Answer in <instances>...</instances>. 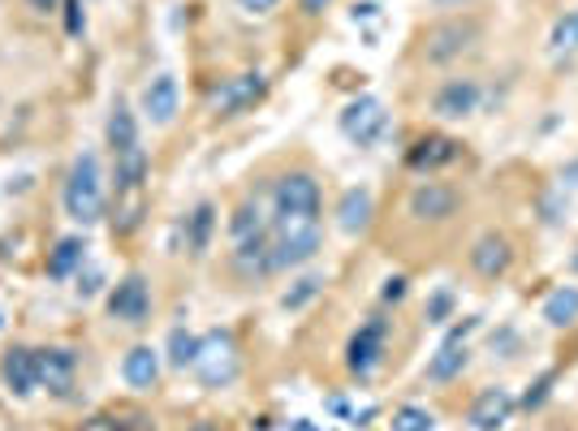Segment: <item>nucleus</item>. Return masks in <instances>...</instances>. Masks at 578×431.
Returning a JSON list of instances; mask_svg holds the SVG:
<instances>
[{
  "label": "nucleus",
  "instance_id": "f3484780",
  "mask_svg": "<svg viewBox=\"0 0 578 431\" xmlns=\"http://www.w3.org/2000/svg\"><path fill=\"white\" fill-rule=\"evenodd\" d=\"M182 108V91H177V78L173 74H156L147 87H143V112L151 125H169Z\"/></svg>",
  "mask_w": 578,
  "mask_h": 431
},
{
  "label": "nucleus",
  "instance_id": "b1692460",
  "mask_svg": "<svg viewBox=\"0 0 578 431\" xmlns=\"http://www.w3.org/2000/svg\"><path fill=\"white\" fill-rule=\"evenodd\" d=\"M466 362H470L466 341H441V349H436L432 362H428V380H432V384H450V380L463 375Z\"/></svg>",
  "mask_w": 578,
  "mask_h": 431
},
{
  "label": "nucleus",
  "instance_id": "e433bc0d",
  "mask_svg": "<svg viewBox=\"0 0 578 431\" xmlns=\"http://www.w3.org/2000/svg\"><path fill=\"white\" fill-rule=\"evenodd\" d=\"M100 285H104V272H100V268H87V272H78V298H91V294H100Z\"/></svg>",
  "mask_w": 578,
  "mask_h": 431
},
{
  "label": "nucleus",
  "instance_id": "6e6552de",
  "mask_svg": "<svg viewBox=\"0 0 578 431\" xmlns=\"http://www.w3.org/2000/svg\"><path fill=\"white\" fill-rule=\"evenodd\" d=\"M268 96V78L259 70H242V74H230L212 87V112L217 116H242Z\"/></svg>",
  "mask_w": 578,
  "mask_h": 431
},
{
  "label": "nucleus",
  "instance_id": "c85d7f7f",
  "mask_svg": "<svg viewBox=\"0 0 578 431\" xmlns=\"http://www.w3.org/2000/svg\"><path fill=\"white\" fill-rule=\"evenodd\" d=\"M268 224H263V208H259V199H246V204H237L230 216V237L233 242H242V237H255V233H263Z\"/></svg>",
  "mask_w": 578,
  "mask_h": 431
},
{
  "label": "nucleus",
  "instance_id": "dca6fc26",
  "mask_svg": "<svg viewBox=\"0 0 578 431\" xmlns=\"http://www.w3.org/2000/svg\"><path fill=\"white\" fill-rule=\"evenodd\" d=\"M121 380L134 389V393H151L160 384V349L151 345H130L125 358H121Z\"/></svg>",
  "mask_w": 578,
  "mask_h": 431
},
{
  "label": "nucleus",
  "instance_id": "bb28decb",
  "mask_svg": "<svg viewBox=\"0 0 578 431\" xmlns=\"http://www.w3.org/2000/svg\"><path fill=\"white\" fill-rule=\"evenodd\" d=\"M544 320L553 328H570L578 320V290L575 285H557L549 298H544Z\"/></svg>",
  "mask_w": 578,
  "mask_h": 431
},
{
  "label": "nucleus",
  "instance_id": "c9c22d12",
  "mask_svg": "<svg viewBox=\"0 0 578 431\" xmlns=\"http://www.w3.org/2000/svg\"><path fill=\"white\" fill-rule=\"evenodd\" d=\"M406 294H410V281H406V276H389V281H384V290H380V303L397 307Z\"/></svg>",
  "mask_w": 578,
  "mask_h": 431
},
{
  "label": "nucleus",
  "instance_id": "aec40b11",
  "mask_svg": "<svg viewBox=\"0 0 578 431\" xmlns=\"http://www.w3.org/2000/svg\"><path fill=\"white\" fill-rule=\"evenodd\" d=\"M432 108H436V116H445V121H463V116H470V112L479 108V83H475V78H450V83L436 91Z\"/></svg>",
  "mask_w": 578,
  "mask_h": 431
},
{
  "label": "nucleus",
  "instance_id": "393cba45",
  "mask_svg": "<svg viewBox=\"0 0 578 431\" xmlns=\"http://www.w3.org/2000/svg\"><path fill=\"white\" fill-rule=\"evenodd\" d=\"M147 173H151V156H147V147H130V151L113 156V186L116 190L147 186Z\"/></svg>",
  "mask_w": 578,
  "mask_h": 431
},
{
  "label": "nucleus",
  "instance_id": "0eeeda50",
  "mask_svg": "<svg viewBox=\"0 0 578 431\" xmlns=\"http://www.w3.org/2000/svg\"><path fill=\"white\" fill-rule=\"evenodd\" d=\"M35 371H39V393L70 402L78 389V354L70 345H39L35 349Z\"/></svg>",
  "mask_w": 578,
  "mask_h": 431
},
{
  "label": "nucleus",
  "instance_id": "2f4dec72",
  "mask_svg": "<svg viewBox=\"0 0 578 431\" xmlns=\"http://www.w3.org/2000/svg\"><path fill=\"white\" fill-rule=\"evenodd\" d=\"M549 44H553L557 52H578V9L553 22V35H549Z\"/></svg>",
  "mask_w": 578,
  "mask_h": 431
},
{
  "label": "nucleus",
  "instance_id": "a211bd4d",
  "mask_svg": "<svg viewBox=\"0 0 578 431\" xmlns=\"http://www.w3.org/2000/svg\"><path fill=\"white\" fill-rule=\"evenodd\" d=\"M147 220V186H134V190H116L113 208H109V229L113 237H134Z\"/></svg>",
  "mask_w": 578,
  "mask_h": 431
},
{
  "label": "nucleus",
  "instance_id": "7ed1b4c3",
  "mask_svg": "<svg viewBox=\"0 0 578 431\" xmlns=\"http://www.w3.org/2000/svg\"><path fill=\"white\" fill-rule=\"evenodd\" d=\"M195 380L208 389V393H221L230 389L233 380L242 375V349L233 341L230 328H212L199 336V354H195Z\"/></svg>",
  "mask_w": 578,
  "mask_h": 431
},
{
  "label": "nucleus",
  "instance_id": "4be33fe9",
  "mask_svg": "<svg viewBox=\"0 0 578 431\" xmlns=\"http://www.w3.org/2000/svg\"><path fill=\"white\" fill-rule=\"evenodd\" d=\"M371 216H376L371 190L367 186H349L346 195H342V204H337V229L349 233V237H358V233L371 229Z\"/></svg>",
  "mask_w": 578,
  "mask_h": 431
},
{
  "label": "nucleus",
  "instance_id": "cd10ccee",
  "mask_svg": "<svg viewBox=\"0 0 578 431\" xmlns=\"http://www.w3.org/2000/svg\"><path fill=\"white\" fill-rule=\"evenodd\" d=\"M195 354H199V336L190 332V328H173L169 332V345H164V358H169V367H177V371H186V367H195Z\"/></svg>",
  "mask_w": 578,
  "mask_h": 431
},
{
  "label": "nucleus",
  "instance_id": "79ce46f5",
  "mask_svg": "<svg viewBox=\"0 0 578 431\" xmlns=\"http://www.w3.org/2000/svg\"><path fill=\"white\" fill-rule=\"evenodd\" d=\"M333 0H298V9H303V17H320L324 9H329Z\"/></svg>",
  "mask_w": 578,
  "mask_h": 431
},
{
  "label": "nucleus",
  "instance_id": "7c9ffc66",
  "mask_svg": "<svg viewBox=\"0 0 578 431\" xmlns=\"http://www.w3.org/2000/svg\"><path fill=\"white\" fill-rule=\"evenodd\" d=\"M320 285H324V276H303L294 290H285V294H281V307H285V311H303V307L320 294Z\"/></svg>",
  "mask_w": 578,
  "mask_h": 431
},
{
  "label": "nucleus",
  "instance_id": "a878e982",
  "mask_svg": "<svg viewBox=\"0 0 578 431\" xmlns=\"http://www.w3.org/2000/svg\"><path fill=\"white\" fill-rule=\"evenodd\" d=\"M104 138H109V151H113V156L130 151V147H138V121H134V108L125 104V100H116L113 112H109Z\"/></svg>",
  "mask_w": 578,
  "mask_h": 431
},
{
  "label": "nucleus",
  "instance_id": "4c0bfd02",
  "mask_svg": "<svg viewBox=\"0 0 578 431\" xmlns=\"http://www.w3.org/2000/svg\"><path fill=\"white\" fill-rule=\"evenodd\" d=\"M78 431H121V415H91L78 423Z\"/></svg>",
  "mask_w": 578,
  "mask_h": 431
},
{
  "label": "nucleus",
  "instance_id": "37998d69",
  "mask_svg": "<svg viewBox=\"0 0 578 431\" xmlns=\"http://www.w3.org/2000/svg\"><path fill=\"white\" fill-rule=\"evenodd\" d=\"M190 431H217V428H212V423H208V419H204V423H195V428H190Z\"/></svg>",
  "mask_w": 578,
  "mask_h": 431
},
{
  "label": "nucleus",
  "instance_id": "4468645a",
  "mask_svg": "<svg viewBox=\"0 0 578 431\" xmlns=\"http://www.w3.org/2000/svg\"><path fill=\"white\" fill-rule=\"evenodd\" d=\"M514 410H518V397H514L509 389L492 384V389H483V393L475 397L466 423H470V431H501L509 419H514Z\"/></svg>",
  "mask_w": 578,
  "mask_h": 431
},
{
  "label": "nucleus",
  "instance_id": "9d476101",
  "mask_svg": "<svg viewBox=\"0 0 578 431\" xmlns=\"http://www.w3.org/2000/svg\"><path fill=\"white\" fill-rule=\"evenodd\" d=\"M470 272L475 276H483V281H501L509 268H514V242L505 237V233H479L475 237V246H470Z\"/></svg>",
  "mask_w": 578,
  "mask_h": 431
},
{
  "label": "nucleus",
  "instance_id": "39448f33",
  "mask_svg": "<svg viewBox=\"0 0 578 431\" xmlns=\"http://www.w3.org/2000/svg\"><path fill=\"white\" fill-rule=\"evenodd\" d=\"M389 332H393V320H384V316H367V320L358 323V332L349 336L346 371L358 380V384H367V380L380 371L384 349H389Z\"/></svg>",
  "mask_w": 578,
  "mask_h": 431
},
{
  "label": "nucleus",
  "instance_id": "ea45409f",
  "mask_svg": "<svg viewBox=\"0 0 578 431\" xmlns=\"http://www.w3.org/2000/svg\"><path fill=\"white\" fill-rule=\"evenodd\" d=\"M61 4H65V0H26V9H30V13H39V17L61 13Z\"/></svg>",
  "mask_w": 578,
  "mask_h": 431
},
{
  "label": "nucleus",
  "instance_id": "423d86ee",
  "mask_svg": "<svg viewBox=\"0 0 578 431\" xmlns=\"http://www.w3.org/2000/svg\"><path fill=\"white\" fill-rule=\"evenodd\" d=\"M104 311H109V320L125 323V328H143V323H151V311H156L151 281H147L143 272H125L113 290H109Z\"/></svg>",
  "mask_w": 578,
  "mask_h": 431
},
{
  "label": "nucleus",
  "instance_id": "72a5a7b5",
  "mask_svg": "<svg viewBox=\"0 0 578 431\" xmlns=\"http://www.w3.org/2000/svg\"><path fill=\"white\" fill-rule=\"evenodd\" d=\"M553 380H557V371H544L531 389H527V397H522V410H540L544 402H549V393H553Z\"/></svg>",
  "mask_w": 578,
  "mask_h": 431
},
{
  "label": "nucleus",
  "instance_id": "c03bdc74",
  "mask_svg": "<svg viewBox=\"0 0 578 431\" xmlns=\"http://www.w3.org/2000/svg\"><path fill=\"white\" fill-rule=\"evenodd\" d=\"M570 263H575V272H578V255H575V259H570Z\"/></svg>",
  "mask_w": 578,
  "mask_h": 431
},
{
  "label": "nucleus",
  "instance_id": "2eb2a0df",
  "mask_svg": "<svg viewBox=\"0 0 578 431\" xmlns=\"http://www.w3.org/2000/svg\"><path fill=\"white\" fill-rule=\"evenodd\" d=\"M0 380L13 397H35L39 393V371H35V349L30 345H9L0 354Z\"/></svg>",
  "mask_w": 578,
  "mask_h": 431
},
{
  "label": "nucleus",
  "instance_id": "f257e3e1",
  "mask_svg": "<svg viewBox=\"0 0 578 431\" xmlns=\"http://www.w3.org/2000/svg\"><path fill=\"white\" fill-rule=\"evenodd\" d=\"M61 204L65 216L83 229L100 224L109 216V195H104V169H100V156L96 151H78L74 164H70V177H65V190H61Z\"/></svg>",
  "mask_w": 578,
  "mask_h": 431
},
{
  "label": "nucleus",
  "instance_id": "f03ea898",
  "mask_svg": "<svg viewBox=\"0 0 578 431\" xmlns=\"http://www.w3.org/2000/svg\"><path fill=\"white\" fill-rule=\"evenodd\" d=\"M268 237H272V272L303 268V263H311V259L320 255V246H324L320 220H307V216H272Z\"/></svg>",
  "mask_w": 578,
  "mask_h": 431
},
{
  "label": "nucleus",
  "instance_id": "f8f14e48",
  "mask_svg": "<svg viewBox=\"0 0 578 431\" xmlns=\"http://www.w3.org/2000/svg\"><path fill=\"white\" fill-rule=\"evenodd\" d=\"M458 156H463V143H458V138H450V134H419V138L406 147V169H415V173H436V169H450Z\"/></svg>",
  "mask_w": 578,
  "mask_h": 431
},
{
  "label": "nucleus",
  "instance_id": "9b49d317",
  "mask_svg": "<svg viewBox=\"0 0 578 431\" xmlns=\"http://www.w3.org/2000/svg\"><path fill=\"white\" fill-rule=\"evenodd\" d=\"M458 204H463V195L454 186H445V182H419L410 190V199H406V212L415 216V220H423V224H441V220H450V216L458 212Z\"/></svg>",
  "mask_w": 578,
  "mask_h": 431
},
{
  "label": "nucleus",
  "instance_id": "ddd939ff",
  "mask_svg": "<svg viewBox=\"0 0 578 431\" xmlns=\"http://www.w3.org/2000/svg\"><path fill=\"white\" fill-rule=\"evenodd\" d=\"M230 272L237 281H263V276H272V237H268V229L255 233V237L233 242Z\"/></svg>",
  "mask_w": 578,
  "mask_h": 431
},
{
  "label": "nucleus",
  "instance_id": "c756f323",
  "mask_svg": "<svg viewBox=\"0 0 578 431\" xmlns=\"http://www.w3.org/2000/svg\"><path fill=\"white\" fill-rule=\"evenodd\" d=\"M436 428V415L423 410V406H397L393 410V431H432Z\"/></svg>",
  "mask_w": 578,
  "mask_h": 431
},
{
  "label": "nucleus",
  "instance_id": "5701e85b",
  "mask_svg": "<svg viewBox=\"0 0 578 431\" xmlns=\"http://www.w3.org/2000/svg\"><path fill=\"white\" fill-rule=\"evenodd\" d=\"M182 233H186V250H190L195 259H204L208 246H212V233H217V204L204 199L195 212L182 220Z\"/></svg>",
  "mask_w": 578,
  "mask_h": 431
},
{
  "label": "nucleus",
  "instance_id": "58836bf2",
  "mask_svg": "<svg viewBox=\"0 0 578 431\" xmlns=\"http://www.w3.org/2000/svg\"><path fill=\"white\" fill-rule=\"evenodd\" d=\"M276 4H281V0H237V9H242L246 17H268Z\"/></svg>",
  "mask_w": 578,
  "mask_h": 431
},
{
  "label": "nucleus",
  "instance_id": "f704fd0d",
  "mask_svg": "<svg viewBox=\"0 0 578 431\" xmlns=\"http://www.w3.org/2000/svg\"><path fill=\"white\" fill-rule=\"evenodd\" d=\"M450 311H454V294H450V290H441V294L428 298V323H445L450 320Z\"/></svg>",
  "mask_w": 578,
  "mask_h": 431
},
{
  "label": "nucleus",
  "instance_id": "6ab92c4d",
  "mask_svg": "<svg viewBox=\"0 0 578 431\" xmlns=\"http://www.w3.org/2000/svg\"><path fill=\"white\" fill-rule=\"evenodd\" d=\"M470 39H475V22H441V26H432L428 30V61H454L458 52L470 48Z\"/></svg>",
  "mask_w": 578,
  "mask_h": 431
},
{
  "label": "nucleus",
  "instance_id": "412c9836",
  "mask_svg": "<svg viewBox=\"0 0 578 431\" xmlns=\"http://www.w3.org/2000/svg\"><path fill=\"white\" fill-rule=\"evenodd\" d=\"M83 268H87V237H78V233L61 237V242L48 250V263H44V272H48L52 281H70V276H78Z\"/></svg>",
  "mask_w": 578,
  "mask_h": 431
},
{
  "label": "nucleus",
  "instance_id": "20e7f679",
  "mask_svg": "<svg viewBox=\"0 0 578 431\" xmlns=\"http://www.w3.org/2000/svg\"><path fill=\"white\" fill-rule=\"evenodd\" d=\"M320 208H324V190H320V177L311 169H290L272 182V216L320 220Z\"/></svg>",
  "mask_w": 578,
  "mask_h": 431
},
{
  "label": "nucleus",
  "instance_id": "473e14b6",
  "mask_svg": "<svg viewBox=\"0 0 578 431\" xmlns=\"http://www.w3.org/2000/svg\"><path fill=\"white\" fill-rule=\"evenodd\" d=\"M61 22H65V35L78 39L87 30V0H65L61 4Z\"/></svg>",
  "mask_w": 578,
  "mask_h": 431
},
{
  "label": "nucleus",
  "instance_id": "1a4fd4ad",
  "mask_svg": "<svg viewBox=\"0 0 578 431\" xmlns=\"http://www.w3.org/2000/svg\"><path fill=\"white\" fill-rule=\"evenodd\" d=\"M337 125H342V134L354 147H376L384 138V130H389V112H384V104L376 96H358V100H349L342 108Z\"/></svg>",
  "mask_w": 578,
  "mask_h": 431
},
{
  "label": "nucleus",
  "instance_id": "a19ab883",
  "mask_svg": "<svg viewBox=\"0 0 578 431\" xmlns=\"http://www.w3.org/2000/svg\"><path fill=\"white\" fill-rule=\"evenodd\" d=\"M376 13H380V4H371V0H362V4H354V9H349V17H354V22H371Z\"/></svg>",
  "mask_w": 578,
  "mask_h": 431
}]
</instances>
